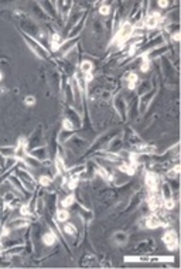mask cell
<instances>
[{"label": "cell", "mask_w": 181, "mask_h": 269, "mask_svg": "<svg viewBox=\"0 0 181 269\" xmlns=\"http://www.w3.org/2000/svg\"><path fill=\"white\" fill-rule=\"evenodd\" d=\"M132 34H133V27H132V24H130V23H125V24L122 26V28L119 30V33L116 34L115 40L112 41V43L119 44V45L122 47V45L132 37Z\"/></svg>", "instance_id": "cell-1"}, {"label": "cell", "mask_w": 181, "mask_h": 269, "mask_svg": "<svg viewBox=\"0 0 181 269\" xmlns=\"http://www.w3.org/2000/svg\"><path fill=\"white\" fill-rule=\"evenodd\" d=\"M163 241L168 246V249H171V251L178 248V239H177V234L174 231H167L163 236Z\"/></svg>", "instance_id": "cell-2"}, {"label": "cell", "mask_w": 181, "mask_h": 269, "mask_svg": "<svg viewBox=\"0 0 181 269\" xmlns=\"http://www.w3.org/2000/svg\"><path fill=\"white\" fill-rule=\"evenodd\" d=\"M146 186L150 190V193H156L158 187V176L156 173H147L146 174Z\"/></svg>", "instance_id": "cell-3"}, {"label": "cell", "mask_w": 181, "mask_h": 269, "mask_svg": "<svg viewBox=\"0 0 181 269\" xmlns=\"http://www.w3.org/2000/svg\"><path fill=\"white\" fill-rule=\"evenodd\" d=\"M142 224H144L143 227H147V228H157L161 225V221L157 215H149L147 218H144L142 221Z\"/></svg>", "instance_id": "cell-4"}, {"label": "cell", "mask_w": 181, "mask_h": 269, "mask_svg": "<svg viewBox=\"0 0 181 269\" xmlns=\"http://www.w3.org/2000/svg\"><path fill=\"white\" fill-rule=\"evenodd\" d=\"M161 204H163V198L157 194H154V193H151V196L149 198V208L150 210H153V211H156L158 210L160 207H161Z\"/></svg>", "instance_id": "cell-5"}, {"label": "cell", "mask_w": 181, "mask_h": 269, "mask_svg": "<svg viewBox=\"0 0 181 269\" xmlns=\"http://www.w3.org/2000/svg\"><path fill=\"white\" fill-rule=\"evenodd\" d=\"M158 23H160V14L158 13H151L146 20V27L147 28H156Z\"/></svg>", "instance_id": "cell-6"}, {"label": "cell", "mask_w": 181, "mask_h": 269, "mask_svg": "<svg viewBox=\"0 0 181 269\" xmlns=\"http://www.w3.org/2000/svg\"><path fill=\"white\" fill-rule=\"evenodd\" d=\"M137 75L136 72H129L126 75V82H127V87H129V89H134L136 88V84H137Z\"/></svg>", "instance_id": "cell-7"}, {"label": "cell", "mask_w": 181, "mask_h": 269, "mask_svg": "<svg viewBox=\"0 0 181 269\" xmlns=\"http://www.w3.org/2000/svg\"><path fill=\"white\" fill-rule=\"evenodd\" d=\"M55 239H57V236H55L54 232H47L45 235L43 236V242L45 245H54Z\"/></svg>", "instance_id": "cell-8"}, {"label": "cell", "mask_w": 181, "mask_h": 269, "mask_svg": "<svg viewBox=\"0 0 181 269\" xmlns=\"http://www.w3.org/2000/svg\"><path fill=\"white\" fill-rule=\"evenodd\" d=\"M60 43H61V37L58 34H53V37H51V48H53V51H57L60 48Z\"/></svg>", "instance_id": "cell-9"}, {"label": "cell", "mask_w": 181, "mask_h": 269, "mask_svg": "<svg viewBox=\"0 0 181 269\" xmlns=\"http://www.w3.org/2000/svg\"><path fill=\"white\" fill-rule=\"evenodd\" d=\"M134 150L140 152V153H151V152H154V147L147 146V145H137L134 147Z\"/></svg>", "instance_id": "cell-10"}, {"label": "cell", "mask_w": 181, "mask_h": 269, "mask_svg": "<svg viewBox=\"0 0 181 269\" xmlns=\"http://www.w3.org/2000/svg\"><path fill=\"white\" fill-rule=\"evenodd\" d=\"M113 239L118 242V244H126L127 241V236L125 232H116L115 234V236H113Z\"/></svg>", "instance_id": "cell-11"}, {"label": "cell", "mask_w": 181, "mask_h": 269, "mask_svg": "<svg viewBox=\"0 0 181 269\" xmlns=\"http://www.w3.org/2000/svg\"><path fill=\"white\" fill-rule=\"evenodd\" d=\"M64 232L68 234V235H75L77 234V228L74 224H65L64 225Z\"/></svg>", "instance_id": "cell-12"}, {"label": "cell", "mask_w": 181, "mask_h": 269, "mask_svg": "<svg viewBox=\"0 0 181 269\" xmlns=\"http://www.w3.org/2000/svg\"><path fill=\"white\" fill-rule=\"evenodd\" d=\"M92 62L91 61H84L82 64H81V70L84 71L85 74H91V71H92Z\"/></svg>", "instance_id": "cell-13"}, {"label": "cell", "mask_w": 181, "mask_h": 269, "mask_svg": "<svg viewBox=\"0 0 181 269\" xmlns=\"http://www.w3.org/2000/svg\"><path fill=\"white\" fill-rule=\"evenodd\" d=\"M70 218V214L67 210H61V211L57 212V220L58 221H67Z\"/></svg>", "instance_id": "cell-14"}, {"label": "cell", "mask_w": 181, "mask_h": 269, "mask_svg": "<svg viewBox=\"0 0 181 269\" xmlns=\"http://www.w3.org/2000/svg\"><path fill=\"white\" fill-rule=\"evenodd\" d=\"M55 164H57V169L60 173H65V164H64L62 159L60 157V156H57V159H55Z\"/></svg>", "instance_id": "cell-15"}, {"label": "cell", "mask_w": 181, "mask_h": 269, "mask_svg": "<svg viewBox=\"0 0 181 269\" xmlns=\"http://www.w3.org/2000/svg\"><path fill=\"white\" fill-rule=\"evenodd\" d=\"M178 174H180V166H175L173 170L168 171V177H170V179H177Z\"/></svg>", "instance_id": "cell-16"}, {"label": "cell", "mask_w": 181, "mask_h": 269, "mask_svg": "<svg viewBox=\"0 0 181 269\" xmlns=\"http://www.w3.org/2000/svg\"><path fill=\"white\" fill-rule=\"evenodd\" d=\"M74 201H75V197L72 196H68L67 197V198H65V200H64L62 201V207H65V208H67V207H70V205H72V204H74Z\"/></svg>", "instance_id": "cell-17"}, {"label": "cell", "mask_w": 181, "mask_h": 269, "mask_svg": "<svg viewBox=\"0 0 181 269\" xmlns=\"http://www.w3.org/2000/svg\"><path fill=\"white\" fill-rule=\"evenodd\" d=\"M98 173H99V174H101V176H102L105 180H110V179H112V176H110V174L106 170H105V169H102V167H99V169H98Z\"/></svg>", "instance_id": "cell-18"}, {"label": "cell", "mask_w": 181, "mask_h": 269, "mask_svg": "<svg viewBox=\"0 0 181 269\" xmlns=\"http://www.w3.org/2000/svg\"><path fill=\"white\" fill-rule=\"evenodd\" d=\"M164 207L167 208V210H173V208H174V200H173V198L164 200Z\"/></svg>", "instance_id": "cell-19"}, {"label": "cell", "mask_w": 181, "mask_h": 269, "mask_svg": "<svg viewBox=\"0 0 181 269\" xmlns=\"http://www.w3.org/2000/svg\"><path fill=\"white\" fill-rule=\"evenodd\" d=\"M50 183H51L50 177H47V176H41V177H40V184H41V186H48Z\"/></svg>", "instance_id": "cell-20"}, {"label": "cell", "mask_w": 181, "mask_h": 269, "mask_svg": "<svg viewBox=\"0 0 181 269\" xmlns=\"http://www.w3.org/2000/svg\"><path fill=\"white\" fill-rule=\"evenodd\" d=\"M99 13L101 14H103V16H108L110 13V7L109 6H101V9H99Z\"/></svg>", "instance_id": "cell-21"}, {"label": "cell", "mask_w": 181, "mask_h": 269, "mask_svg": "<svg viewBox=\"0 0 181 269\" xmlns=\"http://www.w3.org/2000/svg\"><path fill=\"white\" fill-rule=\"evenodd\" d=\"M64 128H65L67 131H72V129H74V125H72L71 121L65 119V121H64Z\"/></svg>", "instance_id": "cell-22"}, {"label": "cell", "mask_w": 181, "mask_h": 269, "mask_svg": "<svg viewBox=\"0 0 181 269\" xmlns=\"http://www.w3.org/2000/svg\"><path fill=\"white\" fill-rule=\"evenodd\" d=\"M20 212H21L23 215H28V214H30V208H28V205H27V204L21 205V208H20Z\"/></svg>", "instance_id": "cell-23"}, {"label": "cell", "mask_w": 181, "mask_h": 269, "mask_svg": "<svg viewBox=\"0 0 181 269\" xmlns=\"http://www.w3.org/2000/svg\"><path fill=\"white\" fill-rule=\"evenodd\" d=\"M24 102H26V105L31 106V105H34V104H35V98H34V97H27Z\"/></svg>", "instance_id": "cell-24"}, {"label": "cell", "mask_w": 181, "mask_h": 269, "mask_svg": "<svg viewBox=\"0 0 181 269\" xmlns=\"http://www.w3.org/2000/svg\"><path fill=\"white\" fill-rule=\"evenodd\" d=\"M149 70V61H147V58L144 57V61H143V64H142V71H147Z\"/></svg>", "instance_id": "cell-25"}, {"label": "cell", "mask_w": 181, "mask_h": 269, "mask_svg": "<svg viewBox=\"0 0 181 269\" xmlns=\"http://www.w3.org/2000/svg\"><path fill=\"white\" fill-rule=\"evenodd\" d=\"M180 38H181L180 33H175V34L173 35V40H174V41H180Z\"/></svg>", "instance_id": "cell-26"}, {"label": "cell", "mask_w": 181, "mask_h": 269, "mask_svg": "<svg viewBox=\"0 0 181 269\" xmlns=\"http://www.w3.org/2000/svg\"><path fill=\"white\" fill-rule=\"evenodd\" d=\"M158 6L160 7H167L168 6V1H158Z\"/></svg>", "instance_id": "cell-27"}, {"label": "cell", "mask_w": 181, "mask_h": 269, "mask_svg": "<svg viewBox=\"0 0 181 269\" xmlns=\"http://www.w3.org/2000/svg\"><path fill=\"white\" fill-rule=\"evenodd\" d=\"M1 78H3V75H1V72H0V81H1Z\"/></svg>", "instance_id": "cell-28"}]
</instances>
